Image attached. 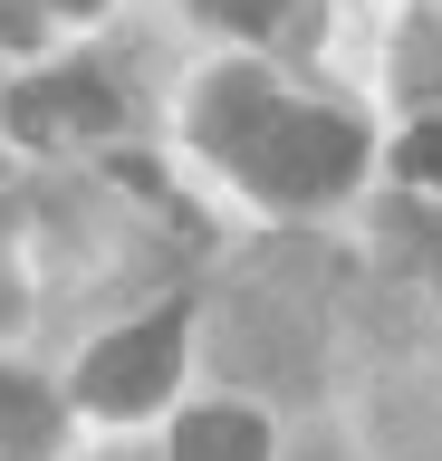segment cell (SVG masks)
<instances>
[{
  "instance_id": "obj_12",
  "label": "cell",
  "mask_w": 442,
  "mask_h": 461,
  "mask_svg": "<svg viewBox=\"0 0 442 461\" xmlns=\"http://www.w3.org/2000/svg\"><path fill=\"white\" fill-rule=\"evenodd\" d=\"M49 10H96V0H49Z\"/></svg>"
},
{
  "instance_id": "obj_5",
  "label": "cell",
  "mask_w": 442,
  "mask_h": 461,
  "mask_svg": "<svg viewBox=\"0 0 442 461\" xmlns=\"http://www.w3.org/2000/svg\"><path fill=\"white\" fill-rule=\"evenodd\" d=\"M174 461H269L260 413H193L174 432Z\"/></svg>"
},
{
  "instance_id": "obj_11",
  "label": "cell",
  "mask_w": 442,
  "mask_h": 461,
  "mask_svg": "<svg viewBox=\"0 0 442 461\" xmlns=\"http://www.w3.org/2000/svg\"><path fill=\"white\" fill-rule=\"evenodd\" d=\"M10 308H20V279H10V269H0V317H10Z\"/></svg>"
},
{
  "instance_id": "obj_9",
  "label": "cell",
  "mask_w": 442,
  "mask_h": 461,
  "mask_svg": "<svg viewBox=\"0 0 442 461\" xmlns=\"http://www.w3.org/2000/svg\"><path fill=\"white\" fill-rule=\"evenodd\" d=\"M212 20H231V29H269L279 20V0H203Z\"/></svg>"
},
{
  "instance_id": "obj_10",
  "label": "cell",
  "mask_w": 442,
  "mask_h": 461,
  "mask_svg": "<svg viewBox=\"0 0 442 461\" xmlns=\"http://www.w3.org/2000/svg\"><path fill=\"white\" fill-rule=\"evenodd\" d=\"M0 39L30 49V39H39V0H0Z\"/></svg>"
},
{
  "instance_id": "obj_1",
  "label": "cell",
  "mask_w": 442,
  "mask_h": 461,
  "mask_svg": "<svg viewBox=\"0 0 442 461\" xmlns=\"http://www.w3.org/2000/svg\"><path fill=\"white\" fill-rule=\"evenodd\" d=\"M231 164L260 183V193L279 202H327L337 183H347L356 164H365V135H356L347 115H308V106H269L250 135L231 144Z\"/></svg>"
},
{
  "instance_id": "obj_8",
  "label": "cell",
  "mask_w": 442,
  "mask_h": 461,
  "mask_svg": "<svg viewBox=\"0 0 442 461\" xmlns=\"http://www.w3.org/2000/svg\"><path fill=\"white\" fill-rule=\"evenodd\" d=\"M404 173L413 183H442V125H413L404 135Z\"/></svg>"
},
{
  "instance_id": "obj_4",
  "label": "cell",
  "mask_w": 442,
  "mask_h": 461,
  "mask_svg": "<svg viewBox=\"0 0 442 461\" xmlns=\"http://www.w3.org/2000/svg\"><path fill=\"white\" fill-rule=\"evenodd\" d=\"M269 106H279V86H269L260 68H221V77L203 86V106H193V125H203V144H212V154H231V144L250 135V125H260Z\"/></svg>"
},
{
  "instance_id": "obj_6",
  "label": "cell",
  "mask_w": 442,
  "mask_h": 461,
  "mask_svg": "<svg viewBox=\"0 0 442 461\" xmlns=\"http://www.w3.org/2000/svg\"><path fill=\"white\" fill-rule=\"evenodd\" d=\"M0 442L10 452H49L59 442V403L39 394L30 375H0Z\"/></svg>"
},
{
  "instance_id": "obj_2",
  "label": "cell",
  "mask_w": 442,
  "mask_h": 461,
  "mask_svg": "<svg viewBox=\"0 0 442 461\" xmlns=\"http://www.w3.org/2000/svg\"><path fill=\"white\" fill-rule=\"evenodd\" d=\"M174 366H183V317H135L125 337H106L87 356V375H77V394L96 403V413H145V403L174 394Z\"/></svg>"
},
{
  "instance_id": "obj_3",
  "label": "cell",
  "mask_w": 442,
  "mask_h": 461,
  "mask_svg": "<svg viewBox=\"0 0 442 461\" xmlns=\"http://www.w3.org/2000/svg\"><path fill=\"white\" fill-rule=\"evenodd\" d=\"M106 115H116V96H106L87 68H68V77H39V86H10V135H30V144L68 135V125H106Z\"/></svg>"
},
{
  "instance_id": "obj_7",
  "label": "cell",
  "mask_w": 442,
  "mask_h": 461,
  "mask_svg": "<svg viewBox=\"0 0 442 461\" xmlns=\"http://www.w3.org/2000/svg\"><path fill=\"white\" fill-rule=\"evenodd\" d=\"M433 77H442V39H433V29H413V39H404V86H413V96H433Z\"/></svg>"
}]
</instances>
